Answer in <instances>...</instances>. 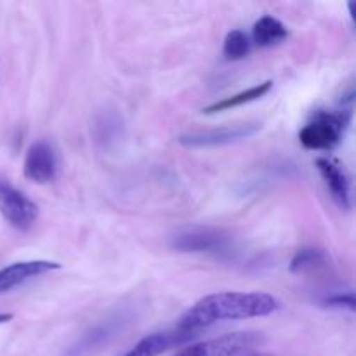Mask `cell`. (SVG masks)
Segmentation results:
<instances>
[{
  "label": "cell",
  "mask_w": 356,
  "mask_h": 356,
  "mask_svg": "<svg viewBox=\"0 0 356 356\" xmlns=\"http://www.w3.org/2000/svg\"><path fill=\"white\" fill-rule=\"evenodd\" d=\"M278 309V299L266 292H218L190 306L179 318L177 329L197 336L216 323L268 316Z\"/></svg>",
  "instance_id": "cell-1"
},
{
  "label": "cell",
  "mask_w": 356,
  "mask_h": 356,
  "mask_svg": "<svg viewBox=\"0 0 356 356\" xmlns=\"http://www.w3.org/2000/svg\"><path fill=\"white\" fill-rule=\"evenodd\" d=\"M351 122V110L318 111L312 120L299 132V141L306 149L315 152H329L336 148L344 138L348 125Z\"/></svg>",
  "instance_id": "cell-2"
},
{
  "label": "cell",
  "mask_w": 356,
  "mask_h": 356,
  "mask_svg": "<svg viewBox=\"0 0 356 356\" xmlns=\"http://www.w3.org/2000/svg\"><path fill=\"white\" fill-rule=\"evenodd\" d=\"M261 332H233L202 341L181 350L176 356H270L263 351Z\"/></svg>",
  "instance_id": "cell-3"
},
{
  "label": "cell",
  "mask_w": 356,
  "mask_h": 356,
  "mask_svg": "<svg viewBox=\"0 0 356 356\" xmlns=\"http://www.w3.org/2000/svg\"><path fill=\"white\" fill-rule=\"evenodd\" d=\"M261 127L263 125L259 122H242V124L222 125V127L207 129V131L186 132V134H181L176 141L186 148H216V146L233 145V143L252 138L261 131Z\"/></svg>",
  "instance_id": "cell-4"
},
{
  "label": "cell",
  "mask_w": 356,
  "mask_h": 356,
  "mask_svg": "<svg viewBox=\"0 0 356 356\" xmlns=\"http://www.w3.org/2000/svg\"><path fill=\"white\" fill-rule=\"evenodd\" d=\"M170 247L184 254H225L229 252L232 238L221 229L186 228L170 236Z\"/></svg>",
  "instance_id": "cell-5"
},
{
  "label": "cell",
  "mask_w": 356,
  "mask_h": 356,
  "mask_svg": "<svg viewBox=\"0 0 356 356\" xmlns=\"http://www.w3.org/2000/svg\"><path fill=\"white\" fill-rule=\"evenodd\" d=\"M0 214L17 232H28L38 219V207L23 191L0 179Z\"/></svg>",
  "instance_id": "cell-6"
},
{
  "label": "cell",
  "mask_w": 356,
  "mask_h": 356,
  "mask_svg": "<svg viewBox=\"0 0 356 356\" xmlns=\"http://www.w3.org/2000/svg\"><path fill=\"white\" fill-rule=\"evenodd\" d=\"M58 169V155L51 143L37 141L28 148L23 163V172L28 181L37 184H47L56 179Z\"/></svg>",
  "instance_id": "cell-7"
},
{
  "label": "cell",
  "mask_w": 356,
  "mask_h": 356,
  "mask_svg": "<svg viewBox=\"0 0 356 356\" xmlns=\"http://www.w3.org/2000/svg\"><path fill=\"white\" fill-rule=\"evenodd\" d=\"M316 169L329 190L330 197L336 202V205L343 211L351 209V181L344 167L339 162L327 156L316 159Z\"/></svg>",
  "instance_id": "cell-8"
},
{
  "label": "cell",
  "mask_w": 356,
  "mask_h": 356,
  "mask_svg": "<svg viewBox=\"0 0 356 356\" xmlns=\"http://www.w3.org/2000/svg\"><path fill=\"white\" fill-rule=\"evenodd\" d=\"M59 268H61V264L42 259L9 264V266L0 270V294H6V292L23 285L24 282L31 280V278H37L52 270H59Z\"/></svg>",
  "instance_id": "cell-9"
},
{
  "label": "cell",
  "mask_w": 356,
  "mask_h": 356,
  "mask_svg": "<svg viewBox=\"0 0 356 356\" xmlns=\"http://www.w3.org/2000/svg\"><path fill=\"white\" fill-rule=\"evenodd\" d=\"M195 337V334L184 332V330H172V332H156L143 337L138 344L131 348L127 353L122 356H159L165 353L170 348L181 346Z\"/></svg>",
  "instance_id": "cell-10"
},
{
  "label": "cell",
  "mask_w": 356,
  "mask_h": 356,
  "mask_svg": "<svg viewBox=\"0 0 356 356\" xmlns=\"http://www.w3.org/2000/svg\"><path fill=\"white\" fill-rule=\"evenodd\" d=\"M122 322H124V320H122L120 316H117V318L108 320L106 323H101V325L94 327L89 332L83 334V336L76 341V344H73L63 356H89L97 346L108 343V339L115 336L118 327H122Z\"/></svg>",
  "instance_id": "cell-11"
},
{
  "label": "cell",
  "mask_w": 356,
  "mask_h": 356,
  "mask_svg": "<svg viewBox=\"0 0 356 356\" xmlns=\"http://www.w3.org/2000/svg\"><path fill=\"white\" fill-rule=\"evenodd\" d=\"M271 87H273V82H271V80H266V82L257 83V86L254 87H249L247 90H242V92L233 94V96L229 97H225V99L218 101V103L209 104V106H205L204 110H202V113L214 115V113H219V111H226V110H232V108L242 106V104L252 103V101H257L263 96H266V94L271 90Z\"/></svg>",
  "instance_id": "cell-12"
},
{
  "label": "cell",
  "mask_w": 356,
  "mask_h": 356,
  "mask_svg": "<svg viewBox=\"0 0 356 356\" xmlns=\"http://www.w3.org/2000/svg\"><path fill=\"white\" fill-rule=\"evenodd\" d=\"M289 37V30L280 19L273 16H263L252 28V40L259 47H273Z\"/></svg>",
  "instance_id": "cell-13"
},
{
  "label": "cell",
  "mask_w": 356,
  "mask_h": 356,
  "mask_svg": "<svg viewBox=\"0 0 356 356\" xmlns=\"http://www.w3.org/2000/svg\"><path fill=\"white\" fill-rule=\"evenodd\" d=\"M327 263H329V257H327V254L322 249L305 247V249H299L294 254V257H292L291 271L294 275L313 273V271L327 266Z\"/></svg>",
  "instance_id": "cell-14"
},
{
  "label": "cell",
  "mask_w": 356,
  "mask_h": 356,
  "mask_svg": "<svg viewBox=\"0 0 356 356\" xmlns=\"http://www.w3.org/2000/svg\"><path fill=\"white\" fill-rule=\"evenodd\" d=\"M250 49H252V42H250L249 35L243 33L242 30H232L225 38L222 54L228 61H238V59L249 56Z\"/></svg>",
  "instance_id": "cell-15"
},
{
  "label": "cell",
  "mask_w": 356,
  "mask_h": 356,
  "mask_svg": "<svg viewBox=\"0 0 356 356\" xmlns=\"http://www.w3.org/2000/svg\"><path fill=\"white\" fill-rule=\"evenodd\" d=\"M323 306L332 309H348V312H355V294L351 291L336 292V294L323 299Z\"/></svg>",
  "instance_id": "cell-16"
},
{
  "label": "cell",
  "mask_w": 356,
  "mask_h": 356,
  "mask_svg": "<svg viewBox=\"0 0 356 356\" xmlns=\"http://www.w3.org/2000/svg\"><path fill=\"white\" fill-rule=\"evenodd\" d=\"M10 320H13V315H10V313H0V325L10 322Z\"/></svg>",
  "instance_id": "cell-17"
}]
</instances>
